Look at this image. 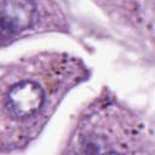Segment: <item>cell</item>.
<instances>
[{"label": "cell", "mask_w": 155, "mask_h": 155, "mask_svg": "<svg viewBox=\"0 0 155 155\" xmlns=\"http://www.w3.org/2000/svg\"><path fill=\"white\" fill-rule=\"evenodd\" d=\"M84 74L75 58L58 53L30 57L6 68L0 98L2 148L15 149L30 142Z\"/></svg>", "instance_id": "cell-1"}, {"label": "cell", "mask_w": 155, "mask_h": 155, "mask_svg": "<svg viewBox=\"0 0 155 155\" xmlns=\"http://www.w3.org/2000/svg\"><path fill=\"white\" fill-rule=\"evenodd\" d=\"M142 139V125L111 99H99L80 119L71 139L79 154L133 153Z\"/></svg>", "instance_id": "cell-2"}, {"label": "cell", "mask_w": 155, "mask_h": 155, "mask_svg": "<svg viewBox=\"0 0 155 155\" xmlns=\"http://www.w3.org/2000/svg\"><path fill=\"white\" fill-rule=\"evenodd\" d=\"M48 0H1V39L12 40L31 30L40 29L45 22Z\"/></svg>", "instance_id": "cell-3"}]
</instances>
